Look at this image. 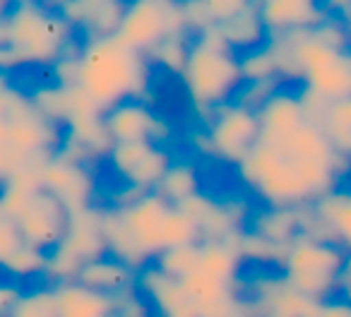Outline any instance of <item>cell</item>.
<instances>
[{"instance_id": "obj_37", "label": "cell", "mask_w": 351, "mask_h": 317, "mask_svg": "<svg viewBox=\"0 0 351 317\" xmlns=\"http://www.w3.org/2000/svg\"><path fill=\"white\" fill-rule=\"evenodd\" d=\"M80 49H82V39H75L70 49L51 65V79L56 87L75 89L80 84Z\"/></svg>"}, {"instance_id": "obj_34", "label": "cell", "mask_w": 351, "mask_h": 317, "mask_svg": "<svg viewBox=\"0 0 351 317\" xmlns=\"http://www.w3.org/2000/svg\"><path fill=\"white\" fill-rule=\"evenodd\" d=\"M202 236L197 224L181 210V207H171L166 214L164 229H161V248H186V245H200Z\"/></svg>"}, {"instance_id": "obj_12", "label": "cell", "mask_w": 351, "mask_h": 317, "mask_svg": "<svg viewBox=\"0 0 351 317\" xmlns=\"http://www.w3.org/2000/svg\"><path fill=\"white\" fill-rule=\"evenodd\" d=\"M241 296L267 317H308L315 303L298 293L279 269H258L241 277Z\"/></svg>"}, {"instance_id": "obj_24", "label": "cell", "mask_w": 351, "mask_h": 317, "mask_svg": "<svg viewBox=\"0 0 351 317\" xmlns=\"http://www.w3.org/2000/svg\"><path fill=\"white\" fill-rule=\"evenodd\" d=\"M58 317H108L116 305L113 298L101 296L77 281L53 286Z\"/></svg>"}, {"instance_id": "obj_11", "label": "cell", "mask_w": 351, "mask_h": 317, "mask_svg": "<svg viewBox=\"0 0 351 317\" xmlns=\"http://www.w3.org/2000/svg\"><path fill=\"white\" fill-rule=\"evenodd\" d=\"M200 229L202 240H234L248 229L253 219V207L245 197L231 195L224 200L200 192L178 205Z\"/></svg>"}, {"instance_id": "obj_29", "label": "cell", "mask_w": 351, "mask_h": 317, "mask_svg": "<svg viewBox=\"0 0 351 317\" xmlns=\"http://www.w3.org/2000/svg\"><path fill=\"white\" fill-rule=\"evenodd\" d=\"M191 34H171L147 53V60H149L152 68L173 75V77H181L183 70H186L188 55H191Z\"/></svg>"}, {"instance_id": "obj_13", "label": "cell", "mask_w": 351, "mask_h": 317, "mask_svg": "<svg viewBox=\"0 0 351 317\" xmlns=\"http://www.w3.org/2000/svg\"><path fill=\"white\" fill-rule=\"evenodd\" d=\"M12 221L27 245L51 253L68 231L70 214L53 195H49L44 188H36Z\"/></svg>"}, {"instance_id": "obj_1", "label": "cell", "mask_w": 351, "mask_h": 317, "mask_svg": "<svg viewBox=\"0 0 351 317\" xmlns=\"http://www.w3.org/2000/svg\"><path fill=\"white\" fill-rule=\"evenodd\" d=\"M351 162L337 154L325 130L306 123L279 144H258L241 166L239 181L263 207L301 210L339 188Z\"/></svg>"}, {"instance_id": "obj_47", "label": "cell", "mask_w": 351, "mask_h": 317, "mask_svg": "<svg viewBox=\"0 0 351 317\" xmlns=\"http://www.w3.org/2000/svg\"><path fill=\"white\" fill-rule=\"evenodd\" d=\"M332 12L335 15H339L341 20L346 22V27H349V36H351V3H330Z\"/></svg>"}, {"instance_id": "obj_22", "label": "cell", "mask_w": 351, "mask_h": 317, "mask_svg": "<svg viewBox=\"0 0 351 317\" xmlns=\"http://www.w3.org/2000/svg\"><path fill=\"white\" fill-rule=\"evenodd\" d=\"M219 31L224 34L226 44L239 55L260 49V46H265L269 41L267 27H265L263 15H260V5L258 3H248V0L231 20L219 25Z\"/></svg>"}, {"instance_id": "obj_17", "label": "cell", "mask_w": 351, "mask_h": 317, "mask_svg": "<svg viewBox=\"0 0 351 317\" xmlns=\"http://www.w3.org/2000/svg\"><path fill=\"white\" fill-rule=\"evenodd\" d=\"M173 205L164 200L159 192H147L140 200H135L128 207H116L125 221L128 231L132 233L135 243L142 248V253L154 262V257L161 253V229H164L166 214Z\"/></svg>"}, {"instance_id": "obj_48", "label": "cell", "mask_w": 351, "mask_h": 317, "mask_svg": "<svg viewBox=\"0 0 351 317\" xmlns=\"http://www.w3.org/2000/svg\"><path fill=\"white\" fill-rule=\"evenodd\" d=\"M108 317H123V315H118V312H116V310H113V312H111V315H108Z\"/></svg>"}, {"instance_id": "obj_14", "label": "cell", "mask_w": 351, "mask_h": 317, "mask_svg": "<svg viewBox=\"0 0 351 317\" xmlns=\"http://www.w3.org/2000/svg\"><path fill=\"white\" fill-rule=\"evenodd\" d=\"M106 127L113 142H154L169 147L173 140V123L159 113L149 101H123L106 111Z\"/></svg>"}, {"instance_id": "obj_8", "label": "cell", "mask_w": 351, "mask_h": 317, "mask_svg": "<svg viewBox=\"0 0 351 317\" xmlns=\"http://www.w3.org/2000/svg\"><path fill=\"white\" fill-rule=\"evenodd\" d=\"M205 130L212 140L215 159L234 166H241L260 144L258 111L239 101H229L217 108L205 123Z\"/></svg>"}, {"instance_id": "obj_43", "label": "cell", "mask_w": 351, "mask_h": 317, "mask_svg": "<svg viewBox=\"0 0 351 317\" xmlns=\"http://www.w3.org/2000/svg\"><path fill=\"white\" fill-rule=\"evenodd\" d=\"M308 317H351V303L341 296H335L330 301L315 303Z\"/></svg>"}, {"instance_id": "obj_15", "label": "cell", "mask_w": 351, "mask_h": 317, "mask_svg": "<svg viewBox=\"0 0 351 317\" xmlns=\"http://www.w3.org/2000/svg\"><path fill=\"white\" fill-rule=\"evenodd\" d=\"M301 236L337 243L351 253V188H337L311 207H303Z\"/></svg>"}, {"instance_id": "obj_27", "label": "cell", "mask_w": 351, "mask_h": 317, "mask_svg": "<svg viewBox=\"0 0 351 317\" xmlns=\"http://www.w3.org/2000/svg\"><path fill=\"white\" fill-rule=\"evenodd\" d=\"M159 192L169 205L178 207L183 202H188L191 197L200 195L202 183H200V168L193 162L191 156H178L173 159V164L166 171L164 181L159 186Z\"/></svg>"}, {"instance_id": "obj_31", "label": "cell", "mask_w": 351, "mask_h": 317, "mask_svg": "<svg viewBox=\"0 0 351 317\" xmlns=\"http://www.w3.org/2000/svg\"><path fill=\"white\" fill-rule=\"evenodd\" d=\"M46 264H49V253L34 248V245L22 243L5 262L0 264V272L5 274L8 279L22 283L32 281V279H44Z\"/></svg>"}, {"instance_id": "obj_23", "label": "cell", "mask_w": 351, "mask_h": 317, "mask_svg": "<svg viewBox=\"0 0 351 317\" xmlns=\"http://www.w3.org/2000/svg\"><path fill=\"white\" fill-rule=\"evenodd\" d=\"M104 238H106V253L118 262L128 264L132 272H142L152 264V259L142 253V248L128 231L121 212L111 205L104 207Z\"/></svg>"}, {"instance_id": "obj_20", "label": "cell", "mask_w": 351, "mask_h": 317, "mask_svg": "<svg viewBox=\"0 0 351 317\" xmlns=\"http://www.w3.org/2000/svg\"><path fill=\"white\" fill-rule=\"evenodd\" d=\"M260 118V144H279L291 137L298 127L308 121L298 92L293 89H277L263 106L258 108Z\"/></svg>"}, {"instance_id": "obj_21", "label": "cell", "mask_w": 351, "mask_h": 317, "mask_svg": "<svg viewBox=\"0 0 351 317\" xmlns=\"http://www.w3.org/2000/svg\"><path fill=\"white\" fill-rule=\"evenodd\" d=\"M77 283L92 288V291L101 293L108 298H121L123 293H130L137 288V272H132L128 264L113 259L111 255L101 259H94L80 272Z\"/></svg>"}, {"instance_id": "obj_26", "label": "cell", "mask_w": 351, "mask_h": 317, "mask_svg": "<svg viewBox=\"0 0 351 317\" xmlns=\"http://www.w3.org/2000/svg\"><path fill=\"white\" fill-rule=\"evenodd\" d=\"M243 259L234 240H202L200 243V272L221 283H239Z\"/></svg>"}, {"instance_id": "obj_32", "label": "cell", "mask_w": 351, "mask_h": 317, "mask_svg": "<svg viewBox=\"0 0 351 317\" xmlns=\"http://www.w3.org/2000/svg\"><path fill=\"white\" fill-rule=\"evenodd\" d=\"M152 264L166 277L176 279V281H186L188 277L200 272V245L161 250Z\"/></svg>"}, {"instance_id": "obj_6", "label": "cell", "mask_w": 351, "mask_h": 317, "mask_svg": "<svg viewBox=\"0 0 351 317\" xmlns=\"http://www.w3.org/2000/svg\"><path fill=\"white\" fill-rule=\"evenodd\" d=\"M106 238H104V207L97 205L87 212L70 216V224L60 243L49 253L44 283L77 281L80 272L94 259L106 257Z\"/></svg>"}, {"instance_id": "obj_38", "label": "cell", "mask_w": 351, "mask_h": 317, "mask_svg": "<svg viewBox=\"0 0 351 317\" xmlns=\"http://www.w3.org/2000/svg\"><path fill=\"white\" fill-rule=\"evenodd\" d=\"M181 8H183V20H186V29L191 36H197L202 31L217 27L210 10V0H186V3H181Z\"/></svg>"}, {"instance_id": "obj_2", "label": "cell", "mask_w": 351, "mask_h": 317, "mask_svg": "<svg viewBox=\"0 0 351 317\" xmlns=\"http://www.w3.org/2000/svg\"><path fill=\"white\" fill-rule=\"evenodd\" d=\"M152 70L147 55L125 46L118 36L82 41L77 87L101 111H111L123 101L149 99Z\"/></svg>"}, {"instance_id": "obj_46", "label": "cell", "mask_w": 351, "mask_h": 317, "mask_svg": "<svg viewBox=\"0 0 351 317\" xmlns=\"http://www.w3.org/2000/svg\"><path fill=\"white\" fill-rule=\"evenodd\" d=\"M339 296L344 298V301H349V303H351V253L346 255V262H344V272H341Z\"/></svg>"}, {"instance_id": "obj_44", "label": "cell", "mask_w": 351, "mask_h": 317, "mask_svg": "<svg viewBox=\"0 0 351 317\" xmlns=\"http://www.w3.org/2000/svg\"><path fill=\"white\" fill-rule=\"evenodd\" d=\"M186 142H188V147H191L193 154H197V156H215V149H212V140H210V135H207L205 125L195 127V130H188Z\"/></svg>"}, {"instance_id": "obj_36", "label": "cell", "mask_w": 351, "mask_h": 317, "mask_svg": "<svg viewBox=\"0 0 351 317\" xmlns=\"http://www.w3.org/2000/svg\"><path fill=\"white\" fill-rule=\"evenodd\" d=\"M10 317H58L53 286L39 283V286L25 288Z\"/></svg>"}, {"instance_id": "obj_7", "label": "cell", "mask_w": 351, "mask_h": 317, "mask_svg": "<svg viewBox=\"0 0 351 317\" xmlns=\"http://www.w3.org/2000/svg\"><path fill=\"white\" fill-rule=\"evenodd\" d=\"M171 34H188L181 3L171 0H132L125 3L118 39L140 53H149Z\"/></svg>"}, {"instance_id": "obj_16", "label": "cell", "mask_w": 351, "mask_h": 317, "mask_svg": "<svg viewBox=\"0 0 351 317\" xmlns=\"http://www.w3.org/2000/svg\"><path fill=\"white\" fill-rule=\"evenodd\" d=\"M56 8L82 41L116 36L125 12L121 0H65Z\"/></svg>"}, {"instance_id": "obj_41", "label": "cell", "mask_w": 351, "mask_h": 317, "mask_svg": "<svg viewBox=\"0 0 351 317\" xmlns=\"http://www.w3.org/2000/svg\"><path fill=\"white\" fill-rule=\"evenodd\" d=\"M22 243H25V240H22L15 221H12L10 216L3 212V207H0V264L5 262Z\"/></svg>"}, {"instance_id": "obj_49", "label": "cell", "mask_w": 351, "mask_h": 317, "mask_svg": "<svg viewBox=\"0 0 351 317\" xmlns=\"http://www.w3.org/2000/svg\"><path fill=\"white\" fill-rule=\"evenodd\" d=\"M0 22H3V20H0Z\"/></svg>"}, {"instance_id": "obj_39", "label": "cell", "mask_w": 351, "mask_h": 317, "mask_svg": "<svg viewBox=\"0 0 351 317\" xmlns=\"http://www.w3.org/2000/svg\"><path fill=\"white\" fill-rule=\"evenodd\" d=\"M284 82H279V79H272V82H253V84H243V87L239 89V94H236L234 101L243 103V106L253 108V111H258L260 106H263L265 101H267L269 97H272L277 89H282Z\"/></svg>"}, {"instance_id": "obj_40", "label": "cell", "mask_w": 351, "mask_h": 317, "mask_svg": "<svg viewBox=\"0 0 351 317\" xmlns=\"http://www.w3.org/2000/svg\"><path fill=\"white\" fill-rule=\"evenodd\" d=\"M113 305H116L118 315H123V317H154V310H152L149 301H147L137 288L130 293H123L121 298H116Z\"/></svg>"}, {"instance_id": "obj_5", "label": "cell", "mask_w": 351, "mask_h": 317, "mask_svg": "<svg viewBox=\"0 0 351 317\" xmlns=\"http://www.w3.org/2000/svg\"><path fill=\"white\" fill-rule=\"evenodd\" d=\"M346 253L332 240L298 236L287 248L279 272L298 293L313 303L339 296Z\"/></svg>"}, {"instance_id": "obj_10", "label": "cell", "mask_w": 351, "mask_h": 317, "mask_svg": "<svg viewBox=\"0 0 351 317\" xmlns=\"http://www.w3.org/2000/svg\"><path fill=\"white\" fill-rule=\"evenodd\" d=\"M41 188L65 207L70 216L97 207V173L92 164L68 159L56 151L39 173Z\"/></svg>"}, {"instance_id": "obj_4", "label": "cell", "mask_w": 351, "mask_h": 317, "mask_svg": "<svg viewBox=\"0 0 351 317\" xmlns=\"http://www.w3.org/2000/svg\"><path fill=\"white\" fill-rule=\"evenodd\" d=\"M75 39H80L75 29L49 3H10L0 22V44L10 46L25 68H51Z\"/></svg>"}, {"instance_id": "obj_19", "label": "cell", "mask_w": 351, "mask_h": 317, "mask_svg": "<svg viewBox=\"0 0 351 317\" xmlns=\"http://www.w3.org/2000/svg\"><path fill=\"white\" fill-rule=\"evenodd\" d=\"M137 291L149 301L154 317H200L186 286L161 274L154 264L137 272Z\"/></svg>"}, {"instance_id": "obj_42", "label": "cell", "mask_w": 351, "mask_h": 317, "mask_svg": "<svg viewBox=\"0 0 351 317\" xmlns=\"http://www.w3.org/2000/svg\"><path fill=\"white\" fill-rule=\"evenodd\" d=\"M22 293H25L22 283L12 281V279H8V277L0 279V317L12 315V310H15V305L22 298Z\"/></svg>"}, {"instance_id": "obj_35", "label": "cell", "mask_w": 351, "mask_h": 317, "mask_svg": "<svg viewBox=\"0 0 351 317\" xmlns=\"http://www.w3.org/2000/svg\"><path fill=\"white\" fill-rule=\"evenodd\" d=\"M239 65H241V75H243V84L279 79L277 58H274L269 44L260 46V49H255V51H248V53H241ZM279 82H282V79H279Z\"/></svg>"}, {"instance_id": "obj_30", "label": "cell", "mask_w": 351, "mask_h": 317, "mask_svg": "<svg viewBox=\"0 0 351 317\" xmlns=\"http://www.w3.org/2000/svg\"><path fill=\"white\" fill-rule=\"evenodd\" d=\"M236 245H239V253L243 264H255L260 269H279L284 255H287V248L284 245H277L272 240L263 238L255 231L245 229L243 233L236 238Z\"/></svg>"}, {"instance_id": "obj_33", "label": "cell", "mask_w": 351, "mask_h": 317, "mask_svg": "<svg viewBox=\"0 0 351 317\" xmlns=\"http://www.w3.org/2000/svg\"><path fill=\"white\" fill-rule=\"evenodd\" d=\"M29 99L36 106V111H39L46 121L63 127L65 116H68V111H70V101H73V89L56 87L53 82H44L32 89Z\"/></svg>"}, {"instance_id": "obj_9", "label": "cell", "mask_w": 351, "mask_h": 317, "mask_svg": "<svg viewBox=\"0 0 351 317\" xmlns=\"http://www.w3.org/2000/svg\"><path fill=\"white\" fill-rule=\"evenodd\" d=\"M106 159L123 186L140 192H156L176 156L169 147L154 142H123L113 144Z\"/></svg>"}, {"instance_id": "obj_45", "label": "cell", "mask_w": 351, "mask_h": 317, "mask_svg": "<svg viewBox=\"0 0 351 317\" xmlns=\"http://www.w3.org/2000/svg\"><path fill=\"white\" fill-rule=\"evenodd\" d=\"M25 68L22 58L10 49L8 44H0V73L3 75H15L17 70Z\"/></svg>"}, {"instance_id": "obj_25", "label": "cell", "mask_w": 351, "mask_h": 317, "mask_svg": "<svg viewBox=\"0 0 351 317\" xmlns=\"http://www.w3.org/2000/svg\"><path fill=\"white\" fill-rule=\"evenodd\" d=\"M303 207L301 210H284V207H260L253 212L248 229L260 233L263 238L272 240L277 245H289L301 236Z\"/></svg>"}, {"instance_id": "obj_28", "label": "cell", "mask_w": 351, "mask_h": 317, "mask_svg": "<svg viewBox=\"0 0 351 317\" xmlns=\"http://www.w3.org/2000/svg\"><path fill=\"white\" fill-rule=\"evenodd\" d=\"M317 125L325 130L327 140L332 142L337 154L351 162V97L327 103Z\"/></svg>"}, {"instance_id": "obj_18", "label": "cell", "mask_w": 351, "mask_h": 317, "mask_svg": "<svg viewBox=\"0 0 351 317\" xmlns=\"http://www.w3.org/2000/svg\"><path fill=\"white\" fill-rule=\"evenodd\" d=\"M258 5L269 36L315 29L332 15L330 3L315 0H263Z\"/></svg>"}, {"instance_id": "obj_3", "label": "cell", "mask_w": 351, "mask_h": 317, "mask_svg": "<svg viewBox=\"0 0 351 317\" xmlns=\"http://www.w3.org/2000/svg\"><path fill=\"white\" fill-rule=\"evenodd\" d=\"M188 103L200 125L224 103L234 101L239 89L243 87L239 53L226 44L219 27L193 36L191 55L181 75Z\"/></svg>"}]
</instances>
